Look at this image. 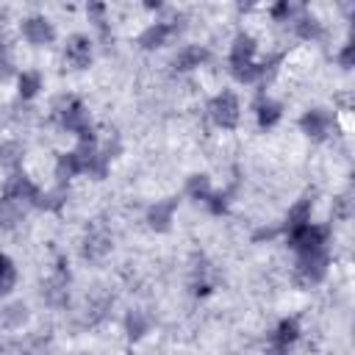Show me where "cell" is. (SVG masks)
<instances>
[{"label":"cell","instance_id":"15","mask_svg":"<svg viewBox=\"0 0 355 355\" xmlns=\"http://www.w3.org/2000/svg\"><path fill=\"white\" fill-rule=\"evenodd\" d=\"M78 175H83V166H80L78 153H75V150L61 153V155L55 158V180L64 186L69 178H78Z\"/></svg>","mask_w":355,"mask_h":355},{"label":"cell","instance_id":"28","mask_svg":"<svg viewBox=\"0 0 355 355\" xmlns=\"http://www.w3.org/2000/svg\"><path fill=\"white\" fill-rule=\"evenodd\" d=\"M205 208H208L214 216L225 214V211H227V194H225V191H211V194L205 197Z\"/></svg>","mask_w":355,"mask_h":355},{"label":"cell","instance_id":"25","mask_svg":"<svg viewBox=\"0 0 355 355\" xmlns=\"http://www.w3.org/2000/svg\"><path fill=\"white\" fill-rule=\"evenodd\" d=\"M17 286V266L8 255L0 252V297H6Z\"/></svg>","mask_w":355,"mask_h":355},{"label":"cell","instance_id":"12","mask_svg":"<svg viewBox=\"0 0 355 355\" xmlns=\"http://www.w3.org/2000/svg\"><path fill=\"white\" fill-rule=\"evenodd\" d=\"M255 50H258L255 39H252L250 33H239V36L233 39V44H230V55H227L230 69H239V67L252 64V61H255Z\"/></svg>","mask_w":355,"mask_h":355},{"label":"cell","instance_id":"30","mask_svg":"<svg viewBox=\"0 0 355 355\" xmlns=\"http://www.w3.org/2000/svg\"><path fill=\"white\" fill-rule=\"evenodd\" d=\"M277 233H283V227H258L255 233H252V241H269V239H275Z\"/></svg>","mask_w":355,"mask_h":355},{"label":"cell","instance_id":"11","mask_svg":"<svg viewBox=\"0 0 355 355\" xmlns=\"http://www.w3.org/2000/svg\"><path fill=\"white\" fill-rule=\"evenodd\" d=\"M175 211H178V200L175 197H166V200H155V205H150L147 211V225L158 233L169 230L172 222H175Z\"/></svg>","mask_w":355,"mask_h":355},{"label":"cell","instance_id":"26","mask_svg":"<svg viewBox=\"0 0 355 355\" xmlns=\"http://www.w3.org/2000/svg\"><path fill=\"white\" fill-rule=\"evenodd\" d=\"M300 11H302V8H300V6H294V3H288V0H283V3H277V6H272V8H269V14H272V19H275V22H291Z\"/></svg>","mask_w":355,"mask_h":355},{"label":"cell","instance_id":"20","mask_svg":"<svg viewBox=\"0 0 355 355\" xmlns=\"http://www.w3.org/2000/svg\"><path fill=\"white\" fill-rule=\"evenodd\" d=\"M147 330H150V316L144 311H128V316H125V333H128V338L139 341V338H144Z\"/></svg>","mask_w":355,"mask_h":355},{"label":"cell","instance_id":"19","mask_svg":"<svg viewBox=\"0 0 355 355\" xmlns=\"http://www.w3.org/2000/svg\"><path fill=\"white\" fill-rule=\"evenodd\" d=\"M39 89H42V75L36 69H22L17 75V94L22 100H33L39 94Z\"/></svg>","mask_w":355,"mask_h":355},{"label":"cell","instance_id":"5","mask_svg":"<svg viewBox=\"0 0 355 355\" xmlns=\"http://www.w3.org/2000/svg\"><path fill=\"white\" fill-rule=\"evenodd\" d=\"M178 31H180L178 19H158V22H150V25L139 33L136 42H139L141 50H158V47L169 44V39L178 36Z\"/></svg>","mask_w":355,"mask_h":355},{"label":"cell","instance_id":"27","mask_svg":"<svg viewBox=\"0 0 355 355\" xmlns=\"http://www.w3.org/2000/svg\"><path fill=\"white\" fill-rule=\"evenodd\" d=\"M3 319H6V324L19 327V324L28 319V308H25L22 302H14V305H8V308L3 311Z\"/></svg>","mask_w":355,"mask_h":355},{"label":"cell","instance_id":"21","mask_svg":"<svg viewBox=\"0 0 355 355\" xmlns=\"http://www.w3.org/2000/svg\"><path fill=\"white\" fill-rule=\"evenodd\" d=\"M111 250V236L103 230V227H94L92 233H89V239H86V255L89 258H100V255H105Z\"/></svg>","mask_w":355,"mask_h":355},{"label":"cell","instance_id":"16","mask_svg":"<svg viewBox=\"0 0 355 355\" xmlns=\"http://www.w3.org/2000/svg\"><path fill=\"white\" fill-rule=\"evenodd\" d=\"M311 211H313V200H311V197H300V200L288 208V214H286L283 233H286V230H294V227H300V225H308V222H311Z\"/></svg>","mask_w":355,"mask_h":355},{"label":"cell","instance_id":"9","mask_svg":"<svg viewBox=\"0 0 355 355\" xmlns=\"http://www.w3.org/2000/svg\"><path fill=\"white\" fill-rule=\"evenodd\" d=\"M19 31H22V39L28 44H33V47H44V44H50L55 39V28L44 14H33V17L22 19Z\"/></svg>","mask_w":355,"mask_h":355},{"label":"cell","instance_id":"4","mask_svg":"<svg viewBox=\"0 0 355 355\" xmlns=\"http://www.w3.org/2000/svg\"><path fill=\"white\" fill-rule=\"evenodd\" d=\"M208 116L216 128L222 130H233L241 119V103L233 92H219L211 103H208Z\"/></svg>","mask_w":355,"mask_h":355},{"label":"cell","instance_id":"8","mask_svg":"<svg viewBox=\"0 0 355 355\" xmlns=\"http://www.w3.org/2000/svg\"><path fill=\"white\" fill-rule=\"evenodd\" d=\"M300 128H302V133H305L308 139L322 141V139H327L330 130H333V114H330L327 108H308V111L300 116Z\"/></svg>","mask_w":355,"mask_h":355},{"label":"cell","instance_id":"24","mask_svg":"<svg viewBox=\"0 0 355 355\" xmlns=\"http://www.w3.org/2000/svg\"><path fill=\"white\" fill-rule=\"evenodd\" d=\"M211 191H214V189H211V178H208V175H191V178L186 180V194H189L191 200L205 202V197H208Z\"/></svg>","mask_w":355,"mask_h":355},{"label":"cell","instance_id":"6","mask_svg":"<svg viewBox=\"0 0 355 355\" xmlns=\"http://www.w3.org/2000/svg\"><path fill=\"white\" fill-rule=\"evenodd\" d=\"M36 194H39V186L25 175V172H8V178H6V183H3V197L6 200H14V202H19V205H33V200H36Z\"/></svg>","mask_w":355,"mask_h":355},{"label":"cell","instance_id":"2","mask_svg":"<svg viewBox=\"0 0 355 355\" xmlns=\"http://www.w3.org/2000/svg\"><path fill=\"white\" fill-rule=\"evenodd\" d=\"M327 269H330V252H327V247L311 250V252H300L297 255V263H294V275L305 286L322 283L327 277Z\"/></svg>","mask_w":355,"mask_h":355},{"label":"cell","instance_id":"29","mask_svg":"<svg viewBox=\"0 0 355 355\" xmlns=\"http://www.w3.org/2000/svg\"><path fill=\"white\" fill-rule=\"evenodd\" d=\"M336 61H338V67H341V69H352V44H349V42L338 50Z\"/></svg>","mask_w":355,"mask_h":355},{"label":"cell","instance_id":"3","mask_svg":"<svg viewBox=\"0 0 355 355\" xmlns=\"http://www.w3.org/2000/svg\"><path fill=\"white\" fill-rule=\"evenodd\" d=\"M327 239H330V227L327 225H316V222H308V225H300L294 230H286V244L297 255L327 247Z\"/></svg>","mask_w":355,"mask_h":355},{"label":"cell","instance_id":"17","mask_svg":"<svg viewBox=\"0 0 355 355\" xmlns=\"http://www.w3.org/2000/svg\"><path fill=\"white\" fill-rule=\"evenodd\" d=\"M291 25H294V33H297L300 39H308V42H313V39H319V36L324 33L322 22H319L313 14H305V11H300V14L291 19Z\"/></svg>","mask_w":355,"mask_h":355},{"label":"cell","instance_id":"7","mask_svg":"<svg viewBox=\"0 0 355 355\" xmlns=\"http://www.w3.org/2000/svg\"><path fill=\"white\" fill-rule=\"evenodd\" d=\"M92 58H94V47H92V39L86 33H72L64 42V61L72 69H89Z\"/></svg>","mask_w":355,"mask_h":355},{"label":"cell","instance_id":"22","mask_svg":"<svg viewBox=\"0 0 355 355\" xmlns=\"http://www.w3.org/2000/svg\"><path fill=\"white\" fill-rule=\"evenodd\" d=\"M22 164V147L17 141H3L0 144V166H6L8 172H17Z\"/></svg>","mask_w":355,"mask_h":355},{"label":"cell","instance_id":"18","mask_svg":"<svg viewBox=\"0 0 355 355\" xmlns=\"http://www.w3.org/2000/svg\"><path fill=\"white\" fill-rule=\"evenodd\" d=\"M64 202H67V189L58 183L55 189H39V194H36V200H33V205L36 208H44V211H61L64 208Z\"/></svg>","mask_w":355,"mask_h":355},{"label":"cell","instance_id":"14","mask_svg":"<svg viewBox=\"0 0 355 355\" xmlns=\"http://www.w3.org/2000/svg\"><path fill=\"white\" fill-rule=\"evenodd\" d=\"M280 116H283V105H280L277 100L261 94L258 103H255V119H258V128L269 130V128H275V125L280 122Z\"/></svg>","mask_w":355,"mask_h":355},{"label":"cell","instance_id":"23","mask_svg":"<svg viewBox=\"0 0 355 355\" xmlns=\"http://www.w3.org/2000/svg\"><path fill=\"white\" fill-rule=\"evenodd\" d=\"M19 219H22V205H19V202H14V200L0 197V230L14 227Z\"/></svg>","mask_w":355,"mask_h":355},{"label":"cell","instance_id":"13","mask_svg":"<svg viewBox=\"0 0 355 355\" xmlns=\"http://www.w3.org/2000/svg\"><path fill=\"white\" fill-rule=\"evenodd\" d=\"M208 47H202V44H186V47H180L178 50V55H175V61H172V67L178 69V72H189V69H197V67H202L205 61H208Z\"/></svg>","mask_w":355,"mask_h":355},{"label":"cell","instance_id":"10","mask_svg":"<svg viewBox=\"0 0 355 355\" xmlns=\"http://www.w3.org/2000/svg\"><path fill=\"white\" fill-rule=\"evenodd\" d=\"M300 338V322L297 319H280L277 322V327L272 330V336H269V347H272V355H286L288 352V347L294 344Z\"/></svg>","mask_w":355,"mask_h":355},{"label":"cell","instance_id":"1","mask_svg":"<svg viewBox=\"0 0 355 355\" xmlns=\"http://www.w3.org/2000/svg\"><path fill=\"white\" fill-rule=\"evenodd\" d=\"M58 125L67 133H75L78 141H94V130H92V114L89 108L78 100V97H67L58 105Z\"/></svg>","mask_w":355,"mask_h":355}]
</instances>
